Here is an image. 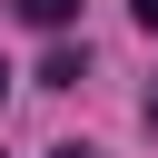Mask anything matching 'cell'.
Masks as SVG:
<instances>
[{"label":"cell","mask_w":158,"mask_h":158,"mask_svg":"<svg viewBox=\"0 0 158 158\" xmlns=\"http://www.w3.org/2000/svg\"><path fill=\"white\" fill-rule=\"evenodd\" d=\"M69 10H79V0H20V20H30V30H69Z\"/></svg>","instance_id":"6da1fadb"},{"label":"cell","mask_w":158,"mask_h":158,"mask_svg":"<svg viewBox=\"0 0 158 158\" xmlns=\"http://www.w3.org/2000/svg\"><path fill=\"white\" fill-rule=\"evenodd\" d=\"M138 30H148V40H158V0H138Z\"/></svg>","instance_id":"7a4b0ae2"},{"label":"cell","mask_w":158,"mask_h":158,"mask_svg":"<svg viewBox=\"0 0 158 158\" xmlns=\"http://www.w3.org/2000/svg\"><path fill=\"white\" fill-rule=\"evenodd\" d=\"M59 158H99V148H59Z\"/></svg>","instance_id":"3957f363"},{"label":"cell","mask_w":158,"mask_h":158,"mask_svg":"<svg viewBox=\"0 0 158 158\" xmlns=\"http://www.w3.org/2000/svg\"><path fill=\"white\" fill-rule=\"evenodd\" d=\"M148 128H158V89H148Z\"/></svg>","instance_id":"277c9868"}]
</instances>
